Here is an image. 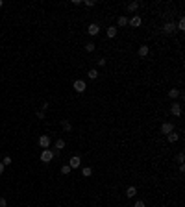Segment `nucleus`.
<instances>
[{
	"mask_svg": "<svg viewBox=\"0 0 185 207\" xmlns=\"http://www.w3.org/2000/svg\"><path fill=\"white\" fill-rule=\"evenodd\" d=\"M54 159V152H52V150H43V152H41V161H43V163H50V161H52Z\"/></svg>",
	"mask_w": 185,
	"mask_h": 207,
	"instance_id": "f257e3e1",
	"label": "nucleus"
},
{
	"mask_svg": "<svg viewBox=\"0 0 185 207\" xmlns=\"http://www.w3.org/2000/svg\"><path fill=\"white\" fill-rule=\"evenodd\" d=\"M72 87H74V91H76V93H83V91L87 89V85H85V82H83V80H76Z\"/></svg>",
	"mask_w": 185,
	"mask_h": 207,
	"instance_id": "f03ea898",
	"label": "nucleus"
},
{
	"mask_svg": "<svg viewBox=\"0 0 185 207\" xmlns=\"http://www.w3.org/2000/svg\"><path fill=\"white\" fill-rule=\"evenodd\" d=\"M39 146L44 148V150L50 146V137H48V135H41V137H39Z\"/></svg>",
	"mask_w": 185,
	"mask_h": 207,
	"instance_id": "7ed1b4c3",
	"label": "nucleus"
},
{
	"mask_svg": "<svg viewBox=\"0 0 185 207\" xmlns=\"http://www.w3.org/2000/svg\"><path fill=\"white\" fill-rule=\"evenodd\" d=\"M172 131H174V126H172L170 122H165V124L161 126V133L168 135V133H172Z\"/></svg>",
	"mask_w": 185,
	"mask_h": 207,
	"instance_id": "20e7f679",
	"label": "nucleus"
},
{
	"mask_svg": "<svg viewBox=\"0 0 185 207\" xmlns=\"http://www.w3.org/2000/svg\"><path fill=\"white\" fill-rule=\"evenodd\" d=\"M170 113L174 115V117H179V115H182V107H179V104H176V102L172 104V107H170Z\"/></svg>",
	"mask_w": 185,
	"mask_h": 207,
	"instance_id": "39448f33",
	"label": "nucleus"
},
{
	"mask_svg": "<svg viewBox=\"0 0 185 207\" xmlns=\"http://www.w3.org/2000/svg\"><path fill=\"white\" fill-rule=\"evenodd\" d=\"M87 32H89V35H96L98 32H100V26H98V24H89V28H87Z\"/></svg>",
	"mask_w": 185,
	"mask_h": 207,
	"instance_id": "423d86ee",
	"label": "nucleus"
},
{
	"mask_svg": "<svg viewBox=\"0 0 185 207\" xmlns=\"http://www.w3.org/2000/svg\"><path fill=\"white\" fill-rule=\"evenodd\" d=\"M128 22L132 24L133 28H137V26H141V22H143V21H141V17H139V15H135V17H132V19H130Z\"/></svg>",
	"mask_w": 185,
	"mask_h": 207,
	"instance_id": "0eeeda50",
	"label": "nucleus"
},
{
	"mask_svg": "<svg viewBox=\"0 0 185 207\" xmlns=\"http://www.w3.org/2000/svg\"><path fill=\"white\" fill-rule=\"evenodd\" d=\"M174 30H176V24H174V22H167V24L163 26V32H165V33H172Z\"/></svg>",
	"mask_w": 185,
	"mask_h": 207,
	"instance_id": "6e6552de",
	"label": "nucleus"
},
{
	"mask_svg": "<svg viewBox=\"0 0 185 207\" xmlns=\"http://www.w3.org/2000/svg\"><path fill=\"white\" fill-rule=\"evenodd\" d=\"M80 163H82L80 157H78V155H74V157H71V165H69V166H71V168H78Z\"/></svg>",
	"mask_w": 185,
	"mask_h": 207,
	"instance_id": "1a4fd4ad",
	"label": "nucleus"
},
{
	"mask_svg": "<svg viewBox=\"0 0 185 207\" xmlns=\"http://www.w3.org/2000/svg\"><path fill=\"white\" fill-rule=\"evenodd\" d=\"M148 52H150V50H148V46H146V44H143V46L139 48V55H141V57H146V55H148Z\"/></svg>",
	"mask_w": 185,
	"mask_h": 207,
	"instance_id": "9d476101",
	"label": "nucleus"
},
{
	"mask_svg": "<svg viewBox=\"0 0 185 207\" xmlns=\"http://www.w3.org/2000/svg\"><path fill=\"white\" fill-rule=\"evenodd\" d=\"M135 194H137V189H135V187H128V190H126V196H128V198H133Z\"/></svg>",
	"mask_w": 185,
	"mask_h": 207,
	"instance_id": "9b49d317",
	"label": "nucleus"
},
{
	"mask_svg": "<svg viewBox=\"0 0 185 207\" xmlns=\"http://www.w3.org/2000/svg\"><path fill=\"white\" fill-rule=\"evenodd\" d=\"M167 139H168V143H176V141L179 139V135L172 131V133H168V135H167Z\"/></svg>",
	"mask_w": 185,
	"mask_h": 207,
	"instance_id": "f8f14e48",
	"label": "nucleus"
},
{
	"mask_svg": "<svg viewBox=\"0 0 185 207\" xmlns=\"http://www.w3.org/2000/svg\"><path fill=\"white\" fill-rule=\"evenodd\" d=\"M106 33H107V37H109V39H113L115 35H117V30H115V26H109Z\"/></svg>",
	"mask_w": 185,
	"mask_h": 207,
	"instance_id": "ddd939ff",
	"label": "nucleus"
},
{
	"mask_svg": "<svg viewBox=\"0 0 185 207\" xmlns=\"http://www.w3.org/2000/svg\"><path fill=\"white\" fill-rule=\"evenodd\" d=\"M128 21H130L128 17H118V21H117V24H118V26H126V24H128Z\"/></svg>",
	"mask_w": 185,
	"mask_h": 207,
	"instance_id": "4468645a",
	"label": "nucleus"
},
{
	"mask_svg": "<svg viewBox=\"0 0 185 207\" xmlns=\"http://www.w3.org/2000/svg\"><path fill=\"white\" fill-rule=\"evenodd\" d=\"M137 8H139V2H130L128 4V11H135Z\"/></svg>",
	"mask_w": 185,
	"mask_h": 207,
	"instance_id": "2eb2a0df",
	"label": "nucleus"
},
{
	"mask_svg": "<svg viewBox=\"0 0 185 207\" xmlns=\"http://www.w3.org/2000/svg\"><path fill=\"white\" fill-rule=\"evenodd\" d=\"M168 96H170V98H178L179 96V91L178 89H170V91H168Z\"/></svg>",
	"mask_w": 185,
	"mask_h": 207,
	"instance_id": "dca6fc26",
	"label": "nucleus"
},
{
	"mask_svg": "<svg viewBox=\"0 0 185 207\" xmlns=\"http://www.w3.org/2000/svg\"><path fill=\"white\" fill-rule=\"evenodd\" d=\"M87 74H89V78H91V80H96L98 78V70H94V69H91Z\"/></svg>",
	"mask_w": 185,
	"mask_h": 207,
	"instance_id": "f3484780",
	"label": "nucleus"
},
{
	"mask_svg": "<svg viewBox=\"0 0 185 207\" xmlns=\"http://www.w3.org/2000/svg\"><path fill=\"white\" fill-rule=\"evenodd\" d=\"M56 148H58V150L65 148V141H63V139H58V141H56Z\"/></svg>",
	"mask_w": 185,
	"mask_h": 207,
	"instance_id": "a211bd4d",
	"label": "nucleus"
},
{
	"mask_svg": "<svg viewBox=\"0 0 185 207\" xmlns=\"http://www.w3.org/2000/svg\"><path fill=\"white\" fill-rule=\"evenodd\" d=\"M61 126H63V129H65V131H71V122H69V120H63Z\"/></svg>",
	"mask_w": 185,
	"mask_h": 207,
	"instance_id": "6ab92c4d",
	"label": "nucleus"
},
{
	"mask_svg": "<svg viewBox=\"0 0 185 207\" xmlns=\"http://www.w3.org/2000/svg\"><path fill=\"white\" fill-rule=\"evenodd\" d=\"M82 174H83V176H85V178H87V176H91V174H93V170L89 168V166H85V168L82 170Z\"/></svg>",
	"mask_w": 185,
	"mask_h": 207,
	"instance_id": "aec40b11",
	"label": "nucleus"
},
{
	"mask_svg": "<svg viewBox=\"0 0 185 207\" xmlns=\"http://www.w3.org/2000/svg\"><path fill=\"white\" fill-rule=\"evenodd\" d=\"M2 165L6 166V165H11V157H9V155H6V157L2 159Z\"/></svg>",
	"mask_w": 185,
	"mask_h": 207,
	"instance_id": "412c9836",
	"label": "nucleus"
},
{
	"mask_svg": "<svg viewBox=\"0 0 185 207\" xmlns=\"http://www.w3.org/2000/svg\"><path fill=\"white\" fill-rule=\"evenodd\" d=\"M183 159H185V155H183V154H178V155H176V161H178L179 165H183Z\"/></svg>",
	"mask_w": 185,
	"mask_h": 207,
	"instance_id": "4be33fe9",
	"label": "nucleus"
},
{
	"mask_svg": "<svg viewBox=\"0 0 185 207\" xmlns=\"http://www.w3.org/2000/svg\"><path fill=\"white\" fill-rule=\"evenodd\" d=\"M85 50H87V52H93V50H94V43H87L85 44Z\"/></svg>",
	"mask_w": 185,
	"mask_h": 207,
	"instance_id": "5701e85b",
	"label": "nucleus"
},
{
	"mask_svg": "<svg viewBox=\"0 0 185 207\" xmlns=\"http://www.w3.org/2000/svg\"><path fill=\"white\" fill-rule=\"evenodd\" d=\"M71 170H72L71 166H69V165H65L63 168H61V174H69V172H71Z\"/></svg>",
	"mask_w": 185,
	"mask_h": 207,
	"instance_id": "b1692460",
	"label": "nucleus"
},
{
	"mask_svg": "<svg viewBox=\"0 0 185 207\" xmlns=\"http://www.w3.org/2000/svg\"><path fill=\"white\" fill-rule=\"evenodd\" d=\"M178 30H185V21H183V19H179V22H178Z\"/></svg>",
	"mask_w": 185,
	"mask_h": 207,
	"instance_id": "393cba45",
	"label": "nucleus"
},
{
	"mask_svg": "<svg viewBox=\"0 0 185 207\" xmlns=\"http://www.w3.org/2000/svg\"><path fill=\"white\" fill-rule=\"evenodd\" d=\"M133 207H144V201H143V200H137V201H135V205H133Z\"/></svg>",
	"mask_w": 185,
	"mask_h": 207,
	"instance_id": "a878e982",
	"label": "nucleus"
},
{
	"mask_svg": "<svg viewBox=\"0 0 185 207\" xmlns=\"http://www.w3.org/2000/svg\"><path fill=\"white\" fill-rule=\"evenodd\" d=\"M85 6H87V8H93L94 2H93V0H85Z\"/></svg>",
	"mask_w": 185,
	"mask_h": 207,
	"instance_id": "bb28decb",
	"label": "nucleus"
},
{
	"mask_svg": "<svg viewBox=\"0 0 185 207\" xmlns=\"http://www.w3.org/2000/svg\"><path fill=\"white\" fill-rule=\"evenodd\" d=\"M6 205H8V201L4 200V198H0V207H6Z\"/></svg>",
	"mask_w": 185,
	"mask_h": 207,
	"instance_id": "cd10ccee",
	"label": "nucleus"
},
{
	"mask_svg": "<svg viewBox=\"0 0 185 207\" xmlns=\"http://www.w3.org/2000/svg\"><path fill=\"white\" fill-rule=\"evenodd\" d=\"M2 172H4V165L0 163V174H2Z\"/></svg>",
	"mask_w": 185,
	"mask_h": 207,
	"instance_id": "c85d7f7f",
	"label": "nucleus"
},
{
	"mask_svg": "<svg viewBox=\"0 0 185 207\" xmlns=\"http://www.w3.org/2000/svg\"><path fill=\"white\" fill-rule=\"evenodd\" d=\"M0 8H2V0H0Z\"/></svg>",
	"mask_w": 185,
	"mask_h": 207,
	"instance_id": "c756f323",
	"label": "nucleus"
}]
</instances>
